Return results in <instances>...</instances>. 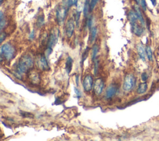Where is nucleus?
Here are the masks:
<instances>
[{
	"label": "nucleus",
	"instance_id": "nucleus-1",
	"mask_svg": "<svg viewBox=\"0 0 159 141\" xmlns=\"http://www.w3.org/2000/svg\"><path fill=\"white\" fill-rule=\"evenodd\" d=\"M34 66V59L30 55L22 56L18 62L15 65L14 73L18 78H21L22 75L26 73Z\"/></svg>",
	"mask_w": 159,
	"mask_h": 141
},
{
	"label": "nucleus",
	"instance_id": "nucleus-2",
	"mask_svg": "<svg viewBox=\"0 0 159 141\" xmlns=\"http://www.w3.org/2000/svg\"><path fill=\"white\" fill-rule=\"evenodd\" d=\"M1 61L4 58V61L9 62L15 57V48L9 43H6L1 46L0 49Z\"/></svg>",
	"mask_w": 159,
	"mask_h": 141
},
{
	"label": "nucleus",
	"instance_id": "nucleus-3",
	"mask_svg": "<svg viewBox=\"0 0 159 141\" xmlns=\"http://www.w3.org/2000/svg\"><path fill=\"white\" fill-rule=\"evenodd\" d=\"M136 78L133 73H128L125 76L123 88L125 91H130L135 87L136 84Z\"/></svg>",
	"mask_w": 159,
	"mask_h": 141
},
{
	"label": "nucleus",
	"instance_id": "nucleus-4",
	"mask_svg": "<svg viewBox=\"0 0 159 141\" xmlns=\"http://www.w3.org/2000/svg\"><path fill=\"white\" fill-rule=\"evenodd\" d=\"M58 36H59V31L58 29L52 30L51 31L47 42V51L48 52V54H51V52L52 51L53 47L56 46V43L58 41Z\"/></svg>",
	"mask_w": 159,
	"mask_h": 141
},
{
	"label": "nucleus",
	"instance_id": "nucleus-5",
	"mask_svg": "<svg viewBox=\"0 0 159 141\" xmlns=\"http://www.w3.org/2000/svg\"><path fill=\"white\" fill-rule=\"evenodd\" d=\"M68 8L66 5H63V6L59 7L56 11V18L57 22L59 25H62L66 19Z\"/></svg>",
	"mask_w": 159,
	"mask_h": 141
},
{
	"label": "nucleus",
	"instance_id": "nucleus-6",
	"mask_svg": "<svg viewBox=\"0 0 159 141\" xmlns=\"http://www.w3.org/2000/svg\"><path fill=\"white\" fill-rule=\"evenodd\" d=\"M104 88H105V81L101 78H96L93 85V91L96 95L100 96L103 93Z\"/></svg>",
	"mask_w": 159,
	"mask_h": 141
},
{
	"label": "nucleus",
	"instance_id": "nucleus-7",
	"mask_svg": "<svg viewBox=\"0 0 159 141\" xmlns=\"http://www.w3.org/2000/svg\"><path fill=\"white\" fill-rule=\"evenodd\" d=\"M93 78L90 74L86 75L83 81V86L85 92H90L93 88Z\"/></svg>",
	"mask_w": 159,
	"mask_h": 141
},
{
	"label": "nucleus",
	"instance_id": "nucleus-8",
	"mask_svg": "<svg viewBox=\"0 0 159 141\" xmlns=\"http://www.w3.org/2000/svg\"><path fill=\"white\" fill-rule=\"evenodd\" d=\"M75 20H73L72 18H70L65 23V34H66L68 38L72 37L74 33L75 30Z\"/></svg>",
	"mask_w": 159,
	"mask_h": 141
},
{
	"label": "nucleus",
	"instance_id": "nucleus-9",
	"mask_svg": "<svg viewBox=\"0 0 159 141\" xmlns=\"http://www.w3.org/2000/svg\"><path fill=\"white\" fill-rule=\"evenodd\" d=\"M131 30L133 34L138 37H140L144 33L145 27L142 26L139 21L133 24H131Z\"/></svg>",
	"mask_w": 159,
	"mask_h": 141
},
{
	"label": "nucleus",
	"instance_id": "nucleus-10",
	"mask_svg": "<svg viewBox=\"0 0 159 141\" xmlns=\"http://www.w3.org/2000/svg\"><path fill=\"white\" fill-rule=\"evenodd\" d=\"M37 65L38 67L42 70L47 71V70H48L50 69V67L48 66V61L46 57V56L44 55H41L39 58H38L37 61Z\"/></svg>",
	"mask_w": 159,
	"mask_h": 141
},
{
	"label": "nucleus",
	"instance_id": "nucleus-11",
	"mask_svg": "<svg viewBox=\"0 0 159 141\" xmlns=\"http://www.w3.org/2000/svg\"><path fill=\"white\" fill-rule=\"evenodd\" d=\"M118 91V86L115 84H111L109 85L108 88L106 89V93H105V97L106 99H110L112 98L115 95H116Z\"/></svg>",
	"mask_w": 159,
	"mask_h": 141
},
{
	"label": "nucleus",
	"instance_id": "nucleus-12",
	"mask_svg": "<svg viewBox=\"0 0 159 141\" xmlns=\"http://www.w3.org/2000/svg\"><path fill=\"white\" fill-rule=\"evenodd\" d=\"M137 51H138V54L140 57V58L143 62H145L146 61V51H145V47L143 45L142 43H139L137 44L136 46Z\"/></svg>",
	"mask_w": 159,
	"mask_h": 141
},
{
	"label": "nucleus",
	"instance_id": "nucleus-13",
	"mask_svg": "<svg viewBox=\"0 0 159 141\" xmlns=\"http://www.w3.org/2000/svg\"><path fill=\"white\" fill-rule=\"evenodd\" d=\"M134 10L135 11V12L137 14V16H138V19L139 21V22L140 23V24L143 26H145V19L143 16V14H142L141 9L140 8L139 4H136L135 5H134Z\"/></svg>",
	"mask_w": 159,
	"mask_h": 141
},
{
	"label": "nucleus",
	"instance_id": "nucleus-14",
	"mask_svg": "<svg viewBox=\"0 0 159 141\" xmlns=\"http://www.w3.org/2000/svg\"><path fill=\"white\" fill-rule=\"evenodd\" d=\"M29 80L31 82L35 85L40 83L41 78L39 73L36 71H31L29 74Z\"/></svg>",
	"mask_w": 159,
	"mask_h": 141
},
{
	"label": "nucleus",
	"instance_id": "nucleus-15",
	"mask_svg": "<svg viewBox=\"0 0 159 141\" xmlns=\"http://www.w3.org/2000/svg\"><path fill=\"white\" fill-rule=\"evenodd\" d=\"M128 20L129 21L130 25L139 21L138 16H137V14L135 12V11L134 9L129 11V12L128 13Z\"/></svg>",
	"mask_w": 159,
	"mask_h": 141
},
{
	"label": "nucleus",
	"instance_id": "nucleus-16",
	"mask_svg": "<svg viewBox=\"0 0 159 141\" xmlns=\"http://www.w3.org/2000/svg\"><path fill=\"white\" fill-rule=\"evenodd\" d=\"M147 89H148V84L146 82H144L143 83H140L139 85L138 88L137 89V93L139 95L144 94L147 91Z\"/></svg>",
	"mask_w": 159,
	"mask_h": 141
},
{
	"label": "nucleus",
	"instance_id": "nucleus-17",
	"mask_svg": "<svg viewBox=\"0 0 159 141\" xmlns=\"http://www.w3.org/2000/svg\"><path fill=\"white\" fill-rule=\"evenodd\" d=\"M83 15L85 18L89 17V13L90 12V2L89 0H85L83 6Z\"/></svg>",
	"mask_w": 159,
	"mask_h": 141
},
{
	"label": "nucleus",
	"instance_id": "nucleus-18",
	"mask_svg": "<svg viewBox=\"0 0 159 141\" xmlns=\"http://www.w3.org/2000/svg\"><path fill=\"white\" fill-rule=\"evenodd\" d=\"M73 59L70 56H68L67 57L66 63H65V70H66V72H67L68 74H69L71 71H72V67H73Z\"/></svg>",
	"mask_w": 159,
	"mask_h": 141
},
{
	"label": "nucleus",
	"instance_id": "nucleus-19",
	"mask_svg": "<svg viewBox=\"0 0 159 141\" xmlns=\"http://www.w3.org/2000/svg\"><path fill=\"white\" fill-rule=\"evenodd\" d=\"M90 37H89V41L90 43H93V42L95 41V38L96 37V34H97V28L96 27L93 26L92 28H91L90 29Z\"/></svg>",
	"mask_w": 159,
	"mask_h": 141
},
{
	"label": "nucleus",
	"instance_id": "nucleus-20",
	"mask_svg": "<svg viewBox=\"0 0 159 141\" xmlns=\"http://www.w3.org/2000/svg\"><path fill=\"white\" fill-rule=\"evenodd\" d=\"M99 46L98 45L95 44L93 46L92 48V53H91V58H92V61L94 62L95 60H96L97 55L98 53L99 52Z\"/></svg>",
	"mask_w": 159,
	"mask_h": 141
},
{
	"label": "nucleus",
	"instance_id": "nucleus-21",
	"mask_svg": "<svg viewBox=\"0 0 159 141\" xmlns=\"http://www.w3.org/2000/svg\"><path fill=\"white\" fill-rule=\"evenodd\" d=\"M145 51H146V56L147 57L148 60L149 61L152 62L153 61V53L152 48L150 46H147L145 47Z\"/></svg>",
	"mask_w": 159,
	"mask_h": 141
},
{
	"label": "nucleus",
	"instance_id": "nucleus-22",
	"mask_svg": "<svg viewBox=\"0 0 159 141\" xmlns=\"http://www.w3.org/2000/svg\"><path fill=\"white\" fill-rule=\"evenodd\" d=\"M78 0H67L66 3H65V5H66V6L70 8L73 6H76L78 4Z\"/></svg>",
	"mask_w": 159,
	"mask_h": 141
},
{
	"label": "nucleus",
	"instance_id": "nucleus-23",
	"mask_svg": "<svg viewBox=\"0 0 159 141\" xmlns=\"http://www.w3.org/2000/svg\"><path fill=\"white\" fill-rule=\"evenodd\" d=\"M81 11H76L75 16V22L76 24V26L77 28H78L79 24H80V14Z\"/></svg>",
	"mask_w": 159,
	"mask_h": 141
},
{
	"label": "nucleus",
	"instance_id": "nucleus-24",
	"mask_svg": "<svg viewBox=\"0 0 159 141\" xmlns=\"http://www.w3.org/2000/svg\"><path fill=\"white\" fill-rule=\"evenodd\" d=\"M43 23H44V16L42 15L41 16H39V18L37 19L36 24L38 28H39V27H41L43 24Z\"/></svg>",
	"mask_w": 159,
	"mask_h": 141
},
{
	"label": "nucleus",
	"instance_id": "nucleus-25",
	"mask_svg": "<svg viewBox=\"0 0 159 141\" xmlns=\"http://www.w3.org/2000/svg\"><path fill=\"white\" fill-rule=\"evenodd\" d=\"M93 18L92 17V16H89V17L88 18V19L86 21V26L89 29H90L93 27Z\"/></svg>",
	"mask_w": 159,
	"mask_h": 141
},
{
	"label": "nucleus",
	"instance_id": "nucleus-26",
	"mask_svg": "<svg viewBox=\"0 0 159 141\" xmlns=\"http://www.w3.org/2000/svg\"><path fill=\"white\" fill-rule=\"evenodd\" d=\"M139 5L140 6V8H142V9L145 12L147 9V5L146 0H140Z\"/></svg>",
	"mask_w": 159,
	"mask_h": 141
},
{
	"label": "nucleus",
	"instance_id": "nucleus-27",
	"mask_svg": "<svg viewBox=\"0 0 159 141\" xmlns=\"http://www.w3.org/2000/svg\"><path fill=\"white\" fill-rule=\"evenodd\" d=\"M99 0H90V12L95 9Z\"/></svg>",
	"mask_w": 159,
	"mask_h": 141
},
{
	"label": "nucleus",
	"instance_id": "nucleus-28",
	"mask_svg": "<svg viewBox=\"0 0 159 141\" xmlns=\"http://www.w3.org/2000/svg\"><path fill=\"white\" fill-rule=\"evenodd\" d=\"M95 67H94V74L95 75H97L98 72V68H99V64H98V61L96 59L94 61Z\"/></svg>",
	"mask_w": 159,
	"mask_h": 141
},
{
	"label": "nucleus",
	"instance_id": "nucleus-29",
	"mask_svg": "<svg viewBox=\"0 0 159 141\" xmlns=\"http://www.w3.org/2000/svg\"><path fill=\"white\" fill-rule=\"evenodd\" d=\"M148 75L146 72L142 73L141 75V80L143 81V82H146V81L148 80Z\"/></svg>",
	"mask_w": 159,
	"mask_h": 141
},
{
	"label": "nucleus",
	"instance_id": "nucleus-30",
	"mask_svg": "<svg viewBox=\"0 0 159 141\" xmlns=\"http://www.w3.org/2000/svg\"><path fill=\"white\" fill-rule=\"evenodd\" d=\"M74 91H75V93L76 95V96H77L78 98H80L81 96V91L76 88V87H75L74 88Z\"/></svg>",
	"mask_w": 159,
	"mask_h": 141
},
{
	"label": "nucleus",
	"instance_id": "nucleus-31",
	"mask_svg": "<svg viewBox=\"0 0 159 141\" xmlns=\"http://www.w3.org/2000/svg\"><path fill=\"white\" fill-rule=\"evenodd\" d=\"M35 37V31L32 30L29 34V39L33 40Z\"/></svg>",
	"mask_w": 159,
	"mask_h": 141
},
{
	"label": "nucleus",
	"instance_id": "nucleus-32",
	"mask_svg": "<svg viewBox=\"0 0 159 141\" xmlns=\"http://www.w3.org/2000/svg\"><path fill=\"white\" fill-rule=\"evenodd\" d=\"M6 34H5V32H1V37H0V42L2 43L3 42V41L5 39V38H6Z\"/></svg>",
	"mask_w": 159,
	"mask_h": 141
},
{
	"label": "nucleus",
	"instance_id": "nucleus-33",
	"mask_svg": "<svg viewBox=\"0 0 159 141\" xmlns=\"http://www.w3.org/2000/svg\"><path fill=\"white\" fill-rule=\"evenodd\" d=\"M150 1L151 2L152 6L153 7H155L157 4V0H150Z\"/></svg>",
	"mask_w": 159,
	"mask_h": 141
},
{
	"label": "nucleus",
	"instance_id": "nucleus-34",
	"mask_svg": "<svg viewBox=\"0 0 159 141\" xmlns=\"http://www.w3.org/2000/svg\"><path fill=\"white\" fill-rule=\"evenodd\" d=\"M134 1H135V2L137 3V4H139V3H140V0H134Z\"/></svg>",
	"mask_w": 159,
	"mask_h": 141
}]
</instances>
